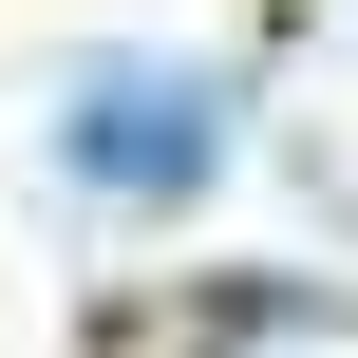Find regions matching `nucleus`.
<instances>
[{"label": "nucleus", "instance_id": "nucleus-1", "mask_svg": "<svg viewBox=\"0 0 358 358\" xmlns=\"http://www.w3.org/2000/svg\"><path fill=\"white\" fill-rule=\"evenodd\" d=\"M76 170L132 189V208L208 189V94H189V76H94V94H76Z\"/></svg>", "mask_w": 358, "mask_h": 358}]
</instances>
